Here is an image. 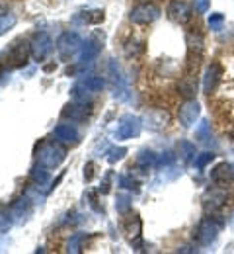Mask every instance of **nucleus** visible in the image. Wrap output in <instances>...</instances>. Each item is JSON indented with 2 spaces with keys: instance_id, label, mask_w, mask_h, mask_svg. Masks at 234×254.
<instances>
[{
  "instance_id": "412c9836",
  "label": "nucleus",
  "mask_w": 234,
  "mask_h": 254,
  "mask_svg": "<svg viewBox=\"0 0 234 254\" xmlns=\"http://www.w3.org/2000/svg\"><path fill=\"white\" fill-rule=\"evenodd\" d=\"M140 231H142V221L139 219V215H129L127 219H125V233L131 237V239H137L139 235H140Z\"/></svg>"
},
{
  "instance_id": "c85d7f7f",
  "label": "nucleus",
  "mask_w": 234,
  "mask_h": 254,
  "mask_svg": "<svg viewBox=\"0 0 234 254\" xmlns=\"http://www.w3.org/2000/svg\"><path fill=\"white\" fill-rule=\"evenodd\" d=\"M127 155V149L125 147H113V149H109V155H107V160L113 164V162H117V160H121L123 157Z\"/></svg>"
},
{
  "instance_id": "e433bc0d",
  "label": "nucleus",
  "mask_w": 234,
  "mask_h": 254,
  "mask_svg": "<svg viewBox=\"0 0 234 254\" xmlns=\"http://www.w3.org/2000/svg\"><path fill=\"white\" fill-rule=\"evenodd\" d=\"M92 176H94V164L88 162V164L84 166V178H86V180H92Z\"/></svg>"
},
{
  "instance_id": "f704fd0d",
  "label": "nucleus",
  "mask_w": 234,
  "mask_h": 254,
  "mask_svg": "<svg viewBox=\"0 0 234 254\" xmlns=\"http://www.w3.org/2000/svg\"><path fill=\"white\" fill-rule=\"evenodd\" d=\"M115 207H117V211L125 213V211L129 209V199H127L125 195H119V197H117V203H115Z\"/></svg>"
},
{
  "instance_id": "cd10ccee",
  "label": "nucleus",
  "mask_w": 234,
  "mask_h": 254,
  "mask_svg": "<svg viewBox=\"0 0 234 254\" xmlns=\"http://www.w3.org/2000/svg\"><path fill=\"white\" fill-rule=\"evenodd\" d=\"M10 215H12V211H8V207L0 205V231H6V229L12 225Z\"/></svg>"
},
{
  "instance_id": "6e6552de",
  "label": "nucleus",
  "mask_w": 234,
  "mask_h": 254,
  "mask_svg": "<svg viewBox=\"0 0 234 254\" xmlns=\"http://www.w3.org/2000/svg\"><path fill=\"white\" fill-rule=\"evenodd\" d=\"M30 53H32V47H30L28 41H16L12 45V49H10V53H8V64L12 68L24 66L26 61H28V57H30Z\"/></svg>"
},
{
  "instance_id": "72a5a7b5",
  "label": "nucleus",
  "mask_w": 234,
  "mask_h": 254,
  "mask_svg": "<svg viewBox=\"0 0 234 254\" xmlns=\"http://www.w3.org/2000/svg\"><path fill=\"white\" fill-rule=\"evenodd\" d=\"M119 184H121L123 188H127V190H135V191H139V184H137L135 180H131L129 176H119Z\"/></svg>"
},
{
  "instance_id": "4be33fe9",
  "label": "nucleus",
  "mask_w": 234,
  "mask_h": 254,
  "mask_svg": "<svg viewBox=\"0 0 234 254\" xmlns=\"http://www.w3.org/2000/svg\"><path fill=\"white\" fill-rule=\"evenodd\" d=\"M90 94H96V92H101L103 90V86H105V82H103V78L100 76H90V78H86V80H82L80 82Z\"/></svg>"
},
{
  "instance_id": "6ab92c4d",
  "label": "nucleus",
  "mask_w": 234,
  "mask_h": 254,
  "mask_svg": "<svg viewBox=\"0 0 234 254\" xmlns=\"http://www.w3.org/2000/svg\"><path fill=\"white\" fill-rule=\"evenodd\" d=\"M103 12L101 10H88V12H80L74 16V22L76 24H100L103 22Z\"/></svg>"
},
{
  "instance_id": "c756f323",
  "label": "nucleus",
  "mask_w": 234,
  "mask_h": 254,
  "mask_svg": "<svg viewBox=\"0 0 234 254\" xmlns=\"http://www.w3.org/2000/svg\"><path fill=\"white\" fill-rule=\"evenodd\" d=\"M197 139H199L201 143H209V139H211V129H209V124H207V122H201L199 129H197Z\"/></svg>"
},
{
  "instance_id": "dca6fc26",
  "label": "nucleus",
  "mask_w": 234,
  "mask_h": 254,
  "mask_svg": "<svg viewBox=\"0 0 234 254\" xmlns=\"http://www.w3.org/2000/svg\"><path fill=\"white\" fill-rule=\"evenodd\" d=\"M101 51V43L96 39H88L86 43H82V49H80V61L82 63H90L94 61Z\"/></svg>"
},
{
  "instance_id": "9d476101",
  "label": "nucleus",
  "mask_w": 234,
  "mask_h": 254,
  "mask_svg": "<svg viewBox=\"0 0 234 254\" xmlns=\"http://www.w3.org/2000/svg\"><path fill=\"white\" fill-rule=\"evenodd\" d=\"M201 114V106L195 102V100H187L182 108H180V124L189 129V127L195 124V120L199 118Z\"/></svg>"
},
{
  "instance_id": "f8f14e48",
  "label": "nucleus",
  "mask_w": 234,
  "mask_h": 254,
  "mask_svg": "<svg viewBox=\"0 0 234 254\" xmlns=\"http://www.w3.org/2000/svg\"><path fill=\"white\" fill-rule=\"evenodd\" d=\"M55 137H57V141L67 143V145H76L80 141L78 129L74 126H70V124H59L55 127Z\"/></svg>"
},
{
  "instance_id": "58836bf2",
  "label": "nucleus",
  "mask_w": 234,
  "mask_h": 254,
  "mask_svg": "<svg viewBox=\"0 0 234 254\" xmlns=\"http://www.w3.org/2000/svg\"><path fill=\"white\" fill-rule=\"evenodd\" d=\"M207 10H209V0H197V12L205 14Z\"/></svg>"
},
{
  "instance_id": "423d86ee",
  "label": "nucleus",
  "mask_w": 234,
  "mask_h": 254,
  "mask_svg": "<svg viewBox=\"0 0 234 254\" xmlns=\"http://www.w3.org/2000/svg\"><path fill=\"white\" fill-rule=\"evenodd\" d=\"M30 47H32V57L35 61H45L53 49V39L47 32H39L35 33L34 39L30 41Z\"/></svg>"
},
{
  "instance_id": "c9c22d12",
  "label": "nucleus",
  "mask_w": 234,
  "mask_h": 254,
  "mask_svg": "<svg viewBox=\"0 0 234 254\" xmlns=\"http://www.w3.org/2000/svg\"><path fill=\"white\" fill-rule=\"evenodd\" d=\"M174 160V155L170 153V151H166V153H162V157L158 159V166H164V164H170Z\"/></svg>"
},
{
  "instance_id": "2f4dec72",
  "label": "nucleus",
  "mask_w": 234,
  "mask_h": 254,
  "mask_svg": "<svg viewBox=\"0 0 234 254\" xmlns=\"http://www.w3.org/2000/svg\"><path fill=\"white\" fill-rule=\"evenodd\" d=\"M80 243H82V235H74L70 241L67 243V251L68 253H80Z\"/></svg>"
},
{
  "instance_id": "a211bd4d",
  "label": "nucleus",
  "mask_w": 234,
  "mask_h": 254,
  "mask_svg": "<svg viewBox=\"0 0 234 254\" xmlns=\"http://www.w3.org/2000/svg\"><path fill=\"white\" fill-rule=\"evenodd\" d=\"M12 215L18 219V221H22V219H26V217H30L32 215V203H30V199L28 197H24V199H18L14 205H12Z\"/></svg>"
},
{
  "instance_id": "4468645a",
  "label": "nucleus",
  "mask_w": 234,
  "mask_h": 254,
  "mask_svg": "<svg viewBox=\"0 0 234 254\" xmlns=\"http://www.w3.org/2000/svg\"><path fill=\"white\" fill-rule=\"evenodd\" d=\"M144 122H146V127L152 129V131H160L162 127L168 126L170 122V116L164 110H150L146 116H144Z\"/></svg>"
},
{
  "instance_id": "393cba45",
  "label": "nucleus",
  "mask_w": 234,
  "mask_h": 254,
  "mask_svg": "<svg viewBox=\"0 0 234 254\" xmlns=\"http://www.w3.org/2000/svg\"><path fill=\"white\" fill-rule=\"evenodd\" d=\"M154 162H156V155L152 151H140V155L137 157V164L139 166H144V168H148Z\"/></svg>"
},
{
  "instance_id": "1a4fd4ad",
  "label": "nucleus",
  "mask_w": 234,
  "mask_h": 254,
  "mask_svg": "<svg viewBox=\"0 0 234 254\" xmlns=\"http://www.w3.org/2000/svg\"><path fill=\"white\" fill-rule=\"evenodd\" d=\"M168 16L176 24H187L191 20V6L184 0H174L168 6Z\"/></svg>"
},
{
  "instance_id": "473e14b6",
  "label": "nucleus",
  "mask_w": 234,
  "mask_h": 254,
  "mask_svg": "<svg viewBox=\"0 0 234 254\" xmlns=\"http://www.w3.org/2000/svg\"><path fill=\"white\" fill-rule=\"evenodd\" d=\"M213 159H215V155H213V153H203L201 157L195 159V166H197V168H205V166H207Z\"/></svg>"
},
{
  "instance_id": "20e7f679",
  "label": "nucleus",
  "mask_w": 234,
  "mask_h": 254,
  "mask_svg": "<svg viewBox=\"0 0 234 254\" xmlns=\"http://www.w3.org/2000/svg\"><path fill=\"white\" fill-rule=\"evenodd\" d=\"M221 233V223L215 217H205L195 229V241L199 245H211Z\"/></svg>"
},
{
  "instance_id": "39448f33",
  "label": "nucleus",
  "mask_w": 234,
  "mask_h": 254,
  "mask_svg": "<svg viewBox=\"0 0 234 254\" xmlns=\"http://www.w3.org/2000/svg\"><path fill=\"white\" fill-rule=\"evenodd\" d=\"M57 49H59L61 59L67 61L72 55L78 53V49H82V39H80L78 33H74V32L63 33V35L59 37V41H57Z\"/></svg>"
},
{
  "instance_id": "0eeeda50",
  "label": "nucleus",
  "mask_w": 234,
  "mask_h": 254,
  "mask_svg": "<svg viewBox=\"0 0 234 254\" xmlns=\"http://www.w3.org/2000/svg\"><path fill=\"white\" fill-rule=\"evenodd\" d=\"M140 127H142L140 120L131 116V114H127V116H123V118L119 120V126H117L115 135H117V139L127 141V139H133V137H137V135L140 133Z\"/></svg>"
},
{
  "instance_id": "f257e3e1",
  "label": "nucleus",
  "mask_w": 234,
  "mask_h": 254,
  "mask_svg": "<svg viewBox=\"0 0 234 254\" xmlns=\"http://www.w3.org/2000/svg\"><path fill=\"white\" fill-rule=\"evenodd\" d=\"M65 159H67V149L61 145V141H59V143L47 141V143H43L41 149L37 151V160H39V164L45 166V168H57V166L63 164Z\"/></svg>"
},
{
  "instance_id": "4c0bfd02",
  "label": "nucleus",
  "mask_w": 234,
  "mask_h": 254,
  "mask_svg": "<svg viewBox=\"0 0 234 254\" xmlns=\"http://www.w3.org/2000/svg\"><path fill=\"white\" fill-rule=\"evenodd\" d=\"M109 180H111V172H107L105 178H103V184H101V188H100L101 193H107V191H109Z\"/></svg>"
},
{
  "instance_id": "f03ea898",
  "label": "nucleus",
  "mask_w": 234,
  "mask_h": 254,
  "mask_svg": "<svg viewBox=\"0 0 234 254\" xmlns=\"http://www.w3.org/2000/svg\"><path fill=\"white\" fill-rule=\"evenodd\" d=\"M227 199H229V193H227L225 188H219V186L209 188L203 193V209L213 215V213L221 211L227 205Z\"/></svg>"
},
{
  "instance_id": "7ed1b4c3",
  "label": "nucleus",
  "mask_w": 234,
  "mask_h": 254,
  "mask_svg": "<svg viewBox=\"0 0 234 254\" xmlns=\"http://www.w3.org/2000/svg\"><path fill=\"white\" fill-rule=\"evenodd\" d=\"M158 18H160V8L152 2H144V4L135 6L129 14V20L133 24H152Z\"/></svg>"
},
{
  "instance_id": "7c9ffc66",
  "label": "nucleus",
  "mask_w": 234,
  "mask_h": 254,
  "mask_svg": "<svg viewBox=\"0 0 234 254\" xmlns=\"http://www.w3.org/2000/svg\"><path fill=\"white\" fill-rule=\"evenodd\" d=\"M223 22H225L223 14H211V18H209V28L215 30V32H219V30L223 28Z\"/></svg>"
},
{
  "instance_id": "a878e982",
  "label": "nucleus",
  "mask_w": 234,
  "mask_h": 254,
  "mask_svg": "<svg viewBox=\"0 0 234 254\" xmlns=\"http://www.w3.org/2000/svg\"><path fill=\"white\" fill-rule=\"evenodd\" d=\"M32 178H34V182L35 184H39V186H43V184H47L49 182V172L45 170V166L43 168H34L32 170Z\"/></svg>"
},
{
  "instance_id": "bb28decb",
  "label": "nucleus",
  "mask_w": 234,
  "mask_h": 254,
  "mask_svg": "<svg viewBox=\"0 0 234 254\" xmlns=\"http://www.w3.org/2000/svg\"><path fill=\"white\" fill-rule=\"evenodd\" d=\"M142 51H144V45L140 41H127V45H125V55L127 57H137Z\"/></svg>"
},
{
  "instance_id": "f3484780",
  "label": "nucleus",
  "mask_w": 234,
  "mask_h": 254,
  "mask_svg": "<svg viewBox=\"0 0 234 254\" xmlns=\"http://www.w3.org/2000/svg\"><path fill=\"white\" fill-rule=\"evenodd\" d=\"M63 116L70 118L72 122H84L88 118V108H86V104L74 102V104H68L67 108L63 110Z\"/></svg>"
},
{
  "instance_id": "ea45409f",
  "label": "nucleus",
  "mask_w": 234,
  "mask_h": 254,
  "mask_svg": "<svg viewBox=\"0 0 234 254\" xmlns=\"http://www.w3.org/2000/svg\"><path fill=\"white\" fill-rule=\"evenodd\" d=\"M233 139H234V131H233Z\"/></svg>"
},
{
  "instance_id": "a19ab883",
  "label": "nucleus",
  "mask_w": 234,
  "mask_h": 254,
  "mask_svg": "<svg viewBox=\"0 0 234 254\" xmlns=\"http://www.w3.org/2000/svg\"><path fill=\"white\" fill-rule=\"evenodd\" d=\"M233 225H234V219H233Z\"/></svg>"
},
{
  "instance_id": "9b49d317",
  "label": "nucleus",
  "mask_w": 234,
  "mask_h": 254,
  "mask_svg": "<svg viewBox=\"0 0 234 254\" xmlns=\"http://www.w3.org/2000/svg\"><path fill=\"white\" fill-rule=\"evenodd\" d=\"M234 178V168L229 162H219L213 170H211V180L219 186H227L231 184Z\"/></svg>"
},
{
  "instance_id": "b1692460",
  "label": "nucleus",
  "mask_w": 234,
  "mask_h": 254,
  "mask_svg": "<svg viewBox=\"0 0 234 254\" xmlns=\"http://www.w3.org/2000/svg\"><path fill=\"white\" fill-rule=\"evenodd\" d=\"M14 26H16V16L14 14H2L0 16V35H4L8 30H12Z\"/></svg>"
},
{
  "instance_id": "ddd939ff",
  "label": "nucleus",
  "mask_w": 234,
  "mask_h": 254,
  "mask_svg": "<svg viewBox=\"0 0 234 254\" xmlns=\"http://www.w3.org/2000/svg\"><path fill=\"white\" fill-rule=\"evenodd\" d=\"M109 72H111V80H113V88H115V98L125 100V98H127L125 78H123V72H121L119 64L115 63V61H111V63H109Z\"/></svg>"
},
{
  "instance_id": "5701e85b",
  "label": "nucleus",
  "mask_w": 234,
  "mask_h": 254,
  "mask_svg": "<svg viewBox=\"0 0 234 254\" xmlns=\"http://www.w3.org/2000/svg\"><path fill=\"white\" fill-rule=\"evenodd\" d=\"M180 155H182V159L186 160V162H189L195 157V145H191L189 141H182L180 143Z\"/></svg>"
},
{
  "instance_id": "aec40b11",
  "label": "nucleus",
  "mask_w": 234,
  "mask_h": 254,
  "mask_svg": "<svg viewBox=\"0 0 234 254\" xmlns=\"http://www.w3.org/2000/svg\"><path fill=\"white\" fill-rule=\"evenodd\" d=\"M195 92H197V80H195V76L189 72V74L184 76L182 82H180V94H184L186 98H193Z\"/></svg>"
},
{
  "instance_id": "2eb2a0df",
  "label": "nucleus",
  "mask_w": 234,
  "mask_h": 254,
  "mask_svg": "<svg viewBox=\"0 0 234 254\" xmlns=\"http://www.w3.org/2000/svg\"><path fill=\"white\" fill-rule=\"evenodd\" d=\"M221 76H223L221 64L219 63L209 64V68H207V72H205V78H203V90H205V92H213V90L217 88Z\"/></svg>"
}]
</instances>
